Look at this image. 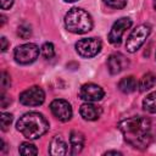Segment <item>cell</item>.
Returning a JSON list of instances; mask_svg holds the SVG:
<instances>
[{
	"mask_svg": "<svg viewBox=\"0 0 156 156\" xmlns=\"http://www.w3.org/2000/svg\"><path fill=\"white\" fill-rule=\"evenodd\" d=\"M50 110L52 115L61 122H67L72 118L73 111L71 104L63 99H55L50 104Z\"/></svg>",
	"mask_w": 156,
	"mask_h": 156,
	"instance_id": "9c48e42d",
	"label": "cell"
},
{
	"mask_svg": "<svg viewBox=\"0 0 156 156\" xmlns=\"http://www.w3.org/2000/svg\"><path fill=\"white\" fill-rule=\"evenodd\" d=\"M69 143H71V154L72 155L79 154L84 146V134L78 130H72L69 134Z\"/></svg>",
	"mask_w": 156,
	"mask_h": 156,
	"instance_id": "5bb4252c",
	"label": "cell"
},
{
	"mask_svg": "<svg viewBox=\"0 0 156 156\" xmlns=\"http://www.w3.org/2000/svg\"><path fill=\"white\" fill-rule=\"evenodd\" d=\"M128 65H129L128 58L121 52L111 54L107 58V68H108L111 74L121 73L123 69H126L128 67Z\"/></svg>",
	"mask_w": 156,
	"mask_h": 156,
	"instance_id": "8fae6325",
	"label": "cell"
},
{
	"mask_svg": "<svg viewBox=\"0 0 156 156\" xmlns=\"http://www.w3.org/2000/svg\"><path fill=\"white\" fill-rule=\"evenodd\" d=\"M1 1V9L7 10L13 5V0H0Z\"/></svg>",
	"mask_w": 156,
	"mask_h": 156,
	"instance_id": "cb8c5ba5",
	"label": "cell"
},
{
	"mask_svg": "<svg viewBox=\"0 0 156 156\" xmlns=\"http://www.w3.org/2000/svg\"><path fill=\"white\" fill-rule=\"evenodd\" d=\"M79 113L85 121H96L101 116L102 108L93 102H85L80 106Z\"/></svg>",
	"mask_w": 156,
	"mask_h": 156,
	"instance_id": "7c38bea8",
	"label": "cell"
},
{
	"mask_svg": "<svg viewBox=\"0 0 156 156\" xmlns=\"http://www.w3.org/2000/svg\"><path fill=\"white\" fill-rule=\"evenodd\" d=\"M49 152L52 156H63L67 154V144L61 135H55L50 143Z\"/></svg>",
	"mask_w": 156,
	"mask_h": 156,
	"instance_id": "4fadbf2b",
	"label": "cell"
},
{
	"mask_svg": "<svg viewBox=\"0 0 156 156\" xmlns=\"http://www.w3.org/2000/svg\"><path fill=\"white\" fill-rule=\"evenodd\" d=\"M5 21H6V17H5L4 15H1V26H4V23H5Z\"/></svg>",
	"mask_w": 156,
	"mask_h": 156,
	"instance_id": "83f0119b",
	"label": "cell"
},
{
	"mask_svg": "<svg viewBox=\"0 0 156 156\" xmlns=\"http://www.w3.org/2000/svg\"><path fill=\"white\" fill-rule=\"evenodd\" d=\"M17 34L22 38V39H28L30 35H32V29H30V26L29 24H21L17 29Z\"/></svg>",
	"mask_w": 156,
	"mask_h": 156,
	"instance_id": "44dd1931",
	"label": "cell"
},
{
	"mask_svg": "<svg viewBox=\"0 0 156 156\" xmlns=\"http://www.w3.org/2000/svg\"><path fill=\"white\" fill-rule=\"evenodd\" d=\"M65 27L71 33L84 34L91 30L93 18L85 10L79 7H73L65 16Z\"/></svg>",
	"mask_w": 156,
	"mask_h": 156,
	"instance_id": "3957f363",
	"label": "cell"
},
{
	"mask_svg": "<svg viewBox=\"0 0 156 156\" xmlns=\"http://www.w3.org/2000/svg\"><path fill=\"white\" fill-rule=\"evenodd\" d=\"M45 94L39 87H30L20 94V102L24 106H39L44 102Z\"/></svg>",
	"mask_w": 156,
	"mask_h": 156,
	"instance_id": "52a82bcc",
	"label": "cell"
},
{
	"mask_svg": "<svg viewBox=\"0 0 156 156\" xmlns=\"http://www.w3.org/2000/svg\"><path fill=\"white\" fill-rule=\"evenodd\" d=\"M9 46V41L5 37H1V51H5Z\"/></svg>",
	"mask_w": 156,
	"mask_h": 156,
	"instance_id": "d4e9b609",
	"label": "cell"
},
{
	"mask_svg": "<svg viewBox=\"0 0 156 156\" xmlns=\"http://www.w3.org/2000/svg\"><path fill=\"white\" fill-rule=\"evenodd\" d=\"M138 88V82L136 79L133 77V76H128V77H124L119 80L118 83V89L124 93V94H129V93H133L135 89Z\"/></svg>",
	"mask_w": 156,
	"mask_h": 156,
	"instance_id": "9a60e30c",
	"label": "cell"
},
{
	"mask_svg": "<svg viewBox=\"0 0 156 156\" xmlns=\"http://www.w3.org/2000/svg\"><path fill=\"white\" fill-rule=\"evenodd\" d=\"M126 141L136 149H146L151 143V122L143 116L123 119L118 124Z\"/></svg>",
	"mask_w": 156,
	"mask_h": 156,
	"instance_id": "6da1fadb",
	"label": "cell"
},
{
	"mask_svg": "<svg viewBox=\"0 0 156 156\" xmlns=\"http://www.w3.org/2000/svg\"><path fill=\"white\" fill-rule=\"evenodd\" d=\"M105 91L104 89L94 83H87L83 84L80 87L79 90V98L82 100H84L85 102H94V101H99L104 98Z\"/></svg>",
	"mask_w": 156,
	"mask_h": 156,
	"instance_id": "30bf717a",
	"label": "cell"
},
{
	"mask_svg": "<svg viewBox=\"0 0 156 156\" xmlns=\"http://www.w3.org/2000/svg\"><path fill=\"white\" fill-rule=\"evenodd\" d=\"M38 56H39V48L33 43L17 46L13 52L15 61L20 65H29L34 62L38 58Z\"/></svg>",
	"mask_w": 156,
	"mask_h": 156,
	"instance_id": "5b68a950",
	"label": "cell"
},
{
	"mask_svg": "<svg viewBox=\"0 0 156 156\" xmlns=\"http://www.w3.org/2000/svg\"><path fill=\"white\" fill-rule=\"evenodd\" d=\"M130 26H132V20L128 17H122V18L117 20L113 23V26L108 33V37H107L108 41L112 45H119L123 34L126 33L127 29L130 28Z\"/></svg>",
	"mask_w": 156,
	"mask_h": 156,
	"instance_id": "ba28073f",
	"label": "cell"
},
{
	"mask_svg": "<svg viewBox=\"0 0 156 156\" xmlns=\"http://www.w3.org/2000/svg\"><path fill=\"white\" fill-rule=\"evenodd\" d=\"M18 151L21 155L23 156H30V155H37L38 154V149L35 147V145L30 144V143H22L18 147Z\"/></svg>",
	"mask_w": 156,
	"mask_h": 156,
	"instance_id": "ac0fdd59",
	"label": "cell"
},
{
	"mask_svg": "<svg viewBox=\"0 0 156 156\" xmlns=\"http://www.w3.org/2000/svg\"><path fill=\"white\" fill-rule=\"evenodd\" d=\"M66 2H74V1H77V0H65Z\"/></svg>",
	"mask_w": 156,
	"mask_h": 156,
	"instance_id": "f1b7e54d",
	"label": "cell"
},
{
	"mask_svg": "<svg viewBox=\"0 0 156 156\" xmlns=\"http://www.w3.org/2000/svg\"><path fill=\"white\" fill-rule=\"evenodd\" d=\"M101 40L99 38H85L76 43V50L79 56L90 58L96 56L101 50Z\"/></svg>",
	"mask_w": 156,
	"mask_h": 156,
	"instance_id": "8992f818",
	"label": "cell"
},
{
	"mask_svg": "<svg viewBox=\"0 0 156 156\" xmlns=\"http://www.w3.org/2000/svg\"><path fill=\"white\" fill-rule=\"evenodd\" d=\"M143 107L149 113H156V91L150 93L143 100Z\"/></svg>",
	"mask_w": 156,
	"mask_h": 156,
	"instance_id": "e0dca14e",
	"label": "cell"
},
{
	"mask_svg": "<svg viewBox=\"0 0 156 156\" xmlns=\"http://www.w3.org/2000/svg\"><path fill=\"white\" fill-rule=\"evenodd\" d=\"M16 128L24 138L34 140L49 130V122L39 112H27L20 117Z\"/></svg>",
	"mask_w": 156,
	"mask_h": 156,
	"instance_id": "7a4b0ae2",
	"label": "cell"
},
{
	"mask_svg": "<svg viewBox=\"0 0 156 156\" xmlns=\"http://www.w3.org/2000/svg\"><path fill=\"white\" fill-rule=\"evenodd\" d=\"M10 102H11V100H7L5 95L1 96V108H6V106H7Z\"/></svg>",
	"mask_w": 156,
	"mask_h": 156,
	"instance_id": "484cf974",
	"label": "cell"
},
{
	"mask_svg": "<svg viewBox=\"0 0 156 156\" xmlns=\"http://www.w3.org/2000/svg\"><path fill=\"white\" fill-rule=\"evenodd\" d=\"M40 51H41V55L48 60H50L55 56V48H54L52 43H44Z\"/></svg>",
	"mask_w": 156,
	"mask_h": 156,
	"instance_id": "d6986e66",
	"label": "cell"
},
{
	"mask_svg": "<svg viewBox=\"0 0 156 156\" xmlns=\"http://www.w3.org/2000/svg\"><path fill=\"white\" fill-rule=\"evenodd\" d=\"M104 155H122V152H119V151H106Z\"/></svg>",
	"mask_w": 156,
	"mask_h": 156,
	"instance_id": "4316f807",
	"label": "cell"
},
{
	"mask_svg": "<svg viewBox=\"0 0 156 156\" xmlns=\"http://www.w3.org/2000/svg\"><path fill=\"white\" fill-rule=\"evenodd\" d=\"M156 84V76L152 72H147L146 74H144L141 77V79L138 83V88L140 91H146L149 89H151L154 85Z\"/></svg>",
	"mask_w": 156,
	"mask_h": 156,
	"instance_id": "2e32d148",
	"label": "cell"
},
{
	"mask_svg": "<svg viewBox=\"0 0 156 156\" xmlns=\"http://www.w3.org/2000/svg\"><path fill=\"white\" fill-rule=\"evenodd\" d=\"M151 29L149 26L146 24H140L138 27H135L132 33L129 34V37L127 38V43H126V49L128 52H135L140 49V46L145 43V40L147 39L149 34H150Z\"/></svg>",
	"mask_w": 156,
	"mask_h": 156,
	"instance_id": "277c9868",
	"label": "cell"
},
{
	"mask_svg": "<svg viewBox=\"0 0 156 156\" xmlns=\"http://www.w3.org/2000/svg\"><path fill=\"white\" fill-rule=\"evenodd\" d=\"M104 2L112 9H123L127 5V0H104Z\"/></svg>",
	"mask_w": 156,
	"mask_h": 156,
	"instance_id": "7402d4cb",
	"label": "cell"
},
{
	"mask_svg": "<svg viewBox=\"0 0 156 156\" xmlns=\"http://www.w3.org/2000/svg\"><path fill=\"white\" fill-rule=\"evenodd\" d=\"M154 7H155V10H156V0H154Z\"/></svg>",
	"mask_w": 156,
	"mask_h": 156,
	"instance_id": "f546056e",
	"label": "cell"
},
{
	"mask_svg": "<svg viewBox=\"0 0 156 156\" xmlns=\"http://www.w3.org/2000/svg\"><path fill=\"white\" fill-rule=\"evenodd\" d=\"M12 115L11 113H7V112H2L1 113V118H0V124H1V129L5 132L9 129L11 122H12Z\"/></svg>",
	"mask_w": 156,
	"mask_h": 156,
	"instance_id": "ffe728a7",
	"label": "cell"
},
{
	"mask_svg": "<svg viewBox=\"0 0 156 156\" xmlns=\"http://www.w3.org/2000/svg\"><path fill=\"white\" fill-rule=\"evenodd\" d=\"M10 85H11L10 76L4 71V72L1 73V89H2V91H5L7 88H10Z\"/></svg>",
	"mask_w": 156,
	"mask_h": 156,
	"instance_id": "603a6c76",
	"label": "cell"
}]
</instances>
